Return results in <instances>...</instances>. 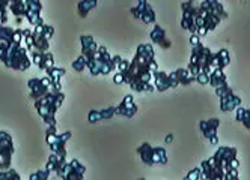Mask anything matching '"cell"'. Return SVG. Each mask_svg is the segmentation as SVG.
<instances>
[{"instance_id":"cell-1","label":"cell","mask_w":250,"mask_h":180,"mask_svg":"<svg viewBox=\"0 0 250 180\" xmlns=\"http://www.w3.org/2000/svg\"><path fill=\"white\" fill-rule=\"evenodd\" d=\"M181 27L191 35L205 36L228 18V12L219 0H204L199 3L196 0H188L181 5Z\"/></svg>"},{"instance_id":"cell-2","label":"cell","mask_w":250,"mask_h":180,"mask_svg":"<svg viewBox=\"0 0 250 180\" xmlns=\"http://www.w3.org/2000/svg\"><path fill=\"white\" fill-rule=\"evenodd\" d=\"M158 71L155 53L151 44H140L136 50L133 60L124 72V83L134 92H154V75Z\"/></svg>"},{"instance_id":"cell-3","label":"cell","mask_w":250,"mask_h":180,"mask_svg":"<svg viewBox=\"0 0 250 180\" xmlns=\"http://www.w3.org/2000/svg\"><path fill=\"white\" fill-rule=\"evenodd\" d=\"M238 168L237 149L222 146L209 159L201 164V179L204 180H228L229 171Z\"/></svg>"},{"instance_id":"cell-4","label":"cell","mask_w":250,"mask_h":180,"mask_svg":"<svg viewBox=\"0 0 250 180\" xmlns=\"http://www.w3.org/2000/svg\"><path fill=\"white\" fill-rule=\"evenodd\" d=\"M0 62L9 69L21 71V72L27 71L33 63L27 47H23V44H6V42H0Z\"/></svg>"},{"instance_id":"cell-5","label":"cell","mask_w":250,"mask_h":180,"mask_svg":"<svg viewBox=\"0 0 250 180\" xmlns=\"http://www.w3.org/2000/svg\"><path fill=\"white\" fill-rule=\"evenodd\" d=\"M65 101V93L61 89H53L44 96L35 101V108L47 126H56V113Z\"/></svg>"},{"instance_id":"cell-6","label":"cell","mask_w":250,"mask_h":180,"mask_svg":"<svg viewBox=\"0 0 250 180\" xmlns=\"http://www.w3.org/2000/svg\"><path fill=\"white\" fill-rule=\"evenodd\" d=\"M121 60H122L121 56H112V54L105 50V47L100 45L98 50L86 60V68L94 77L109 75L113 69L118 68Z\"/></svg>"},{"instance_id":"cell-7","label":"cell","mask_w":250,"mask_h":180,"mask_svg":"<svg viewBox=\"0 0 250 180\" xmlns=\"http://www.w3.org/2000/svg\"><path fill=\"white\" fill-rule=\"evenodd\" d=\"M212 59H214V53L208 47L202 44L194 45L188 62V71L194 75V78H198L199 75L209 77L211 72L214 71Z\"/></svg>"},{"instance_id":"cell-8","label":"cell","mask_w":250,"mask_h":180,"mask_svg":"<svg viewBox=\"0 0 250 180\" xmlns=\"http://www.w3.org/2000/svg\"><path fill=\"white\" fill-rule=\"evenodd\" d=\"M55 35V29L51 26L45 24L44 21L40 23L38 26H35L27 39H26V47L29 50V53H35V51H48L50 48V39L51 36Z\"/></svg>"},{"instance_id":"cell-9","label":"cell","mask_w":250,"mask_h":180,"mask_svg":"<svg viewBox=\"0 0 250 180\" xmlns=\"http://www.w3.org/2000/svg\"><path fill=\"white\" fill-rule=\"evenodd\" d=\"M73 137V132L66 131L63 134H58L56 126H47L45 131V140L51 149V153L65 159L66 158V141Z\"/></svg>"},{"instance_id":"cell-10","label":"cell","mask_w":250,"mask_h":180,"mask_svg":"<svg viewBox=\"0 0 250 180\" xmlns=\"http://www.w3.org/2000/svg\"><path fill=\"white\" fill-rule=\"evenodd\" d=\"M137 155L146 165L167 164V153L163 147H154L149 143H142L137 147Z\"/></svg>"},{"instance_id":"cell-11","label":"cell","mask_w":250,"mask_h":180,"mask_svg":"<svg viewBox=\"0 0 250 180\" xmlns=\"http://www.w3.org/2000/svg\"><path fill=\"white\" fill-rule=\"evenodd\" d=\"M27 89H29V96L37 101L38 98L44 96L45 93H48L53 89H59L56 87V84L51 81V78L48 75L42 77V78H30L27 81ZM62 90V89H61Z\"/></svg>"},{"instance_id":"cell-12","label":"cell","mask_w":250,"mask_h":180,"mask_svg":"<svg viewBox=\"0 0 250 180\" xmlns=\"http://www.w3.org/2000/svg\"><path fill=\"white\" fill-rule=\"evenodd\" d=\"M14 152L15 149L12 137L5 131H0V170L11 168Z\"/></svg>"},{"instance_id":"cell-13","label":"cell","mask_w":250,"mask_h":180,"mask_svg":"<svg viewBox=\"0 0 250 180\" xmlns=\"http://www.w3.org/2000/svg\"><path fill=\"white\" fill-rule=\"evenodd\" d=\"M29 29H11L6 24L0 23V42L6 44H26L29 36Z\"/></svg>"},{"instance_id":"cell-14","label":"cell","mask_w":250,"mask_h":180,"mask_svg":"<svg viewBox=\"0 0 250 180\" xmlns=\"http://www.w3.org/2000/svg\"><path fill=\"white\" fill-rule=\"evenodd\" d=\"M154 86L158 92H166V90L175 89L180 86V81H178L176 72H165V71H157L154 75Z\"/></svg>"},{"instance_id":"cell-15","label":"cell","mask_w":250,"mask_h":180,"mask_svg":"<svg viewBox=\"0 0 250 180\" xmlns=\"http://www.w3.org/2000/svg\"><path fill=\"white\" fill-rule=\"evenodd\" d=\"M130 12L134 18L144 21L145 24H155L157 17H155L152 6L148 3V0H137V5L131 8Z\"/></svg>"},{"instance_id":"cell-16","label":"cell","mask_w":250,"mask_h":180,"mask_svg":"<svg viewBox=\"0 0 250 180\" xmlns=\"http://www.w3.org/2000/svg\"><path fill=\"white\" fill-rule=\"evenodd\" d=\"M219 126H220V120L219 119H208V120H202L199 123V129L202 132V135L211 143V144H217L219 143Z\"/></svg>"},{"instance_id":"cell-17","label":"cell","mask_w":250,"mask_h":180,"mask_svg":"<svg viewBox=\"0 0 250 180\" xmlns=\"http://www.w3.org/2000/svg\"><path fill=\"white\" fill-rule=\"evenodd\" d=\"M41 11H42L41 0H26V20L32 27L42 23Z\"/></svg>"},{"instance_id":"cell-18","label":"cell","mask_w":250,"mask_h":180,"mask_svg":"<svg viewBox=\"0 0 250 180\" xmlns=\"http://www.w3.org/2000/svg\"><path fill=\"white\" fill-rule=\"evenodd\" d=\"M84 173H86V167L82 164L80 161L73 159V161L66 164L61 179H65V180H83Z\"/></svg>"},{"instance_id":"cell-19","label":"cell","mask_w":250,"mask_h":180,"mask_svg":"<svg viewBox=\"0 0 250 180\" xmlns=\"http://www.w3.org/2000/svg\"><path fill=\"white\" fill-rule=\"evenodd\" d=\"M30 57L35 66H38L42 71H47L55 66V57L50 51H35L30 53Z\"/></svg>"},{"instance_id":"cell-20","label":"cell","mask_w":250,"mask_h":180,"mask_svg":"<svg viewBox=\"0 0 250 180\" xmlns=\"http://www.w3.org/2000/svg\"><path fill=\"white\" fill-rule=\"evenodd\" d=\"M149 39H151L152 44L158 45L160 48H163V50H169L172 47V41L167 38L166 30L162 26H158V24H155L154 29L149 32Z\"/></svg>"},{"instance_id":"cell-21","label":"cell","mask_w":250,"mask_h":180,"mask_svg":"<svg viewBox=\"0 0 250 180\" xmlns=\"http://www.w3.org/2000/svg\"><path fill=\"white\" fill-rule=\"evenodd\" d=\"M219 98H220V110L223 113H232L241 105V99L234 93V90H230V92H228Z\"/></svg>"},{"instance_id":"cell-22","label":"cell","mask_w":250,"mask_h":180,"mask_svg":"<svg viewBox=\"0 0 250 180\" xmlns=\"http://www.w3.org/2000/svg\"><path fill=\"white\" fill-rule=\"evenodd\" d=\"M137 113V104L134 102V98L131 95H127L122 102L116 107V114H121L124 117H133Z\"/></svg>"},{"instance_id":"cell-23","label":"cell","mask_w":250,"mask_h":180,"mask_svg":"<svg viewBox=\"0 0 250 180\" xmlns=\"http://www.w3.org/2000/svg\"><path fill=\"white\" fill-rule=\"evenodd\" d=\"M66 158L62 159L59 156H56L55 153H51L48 161H47V165H45V170L50 173V174H56L58 177H62V173L66 167Z\"/></svg>"},{"instance_id":"cell-24","label":"cell","mask_w":250,"mask_h":180,"mask_svg":"<svg viewBox=\"0 0 250 180\" xmlns=\"http://www.w3.org/2000/svg\"><path fill=\"white\" fill-rule=\"evenodd\" d=\"M80 44H82V56L87 60L92 54L98 50V44L94 41L91 35H82L80 36Z\"/></svg>"},{"instance_id":"cell-25","label":"cell","mask_w":250,"mask_h":180,"mask_svg":"<svg viewBox=\"0 0 250 180\" xmlns=\"http://www.w3.org/2000/svg\"><path fill=\"white\" fill-rule=\"evenodd\" d=\"M9 11L15 17V23L20 24L23 18H26V0H11Z\"/></svg>"},{"instance_id":"cell-26","label":"cell","mask_w":250,"mask_h":180,"mask_svg":"<svg viewBox=\"0 0 250 180\" xmlns=\"http://www.w3.org/2000/svg\"><path fill=\"white\" fill-rule=\"evenodd\" d=\"M230 62L229 57V51L228 50H220L219 53H214V59H212V66L214 69H225Z\"/></svg>"},{"instance_id":"cell-27","label":"cell","mask_w":250,"mask_h":180,"mask_svg":"<svg viewBox=\"0 0 250 180\" xmlns=\"http://www.w3.org/2000/svg\"><path fill=\"white\" fill-rule=\"evenodd\" d=\"M175 72H176L178 81H180V86H190V84L196 83V78L188 71V68H180V69H176Z\"/></svg>"},{"instance_id":"cell-28","label":"cell","mask_w":250,"mask_h":180,"mask_svg":"<svg viewBox=\"0 0 250 180\" xmlns=\"http://www.w3.org/2000/svg\"><path fill=\"white\" fill-rule=\"evenodd\" d=\"M98 2H100V0H80V2L77 3V14H79V17L80 18H86L87 14L97 6Z\"/></svg>"},{"instance_id":"cell-29","label":"cell","mask_w":250,"mask_h":180,"mask_svg":"<svg viewBox=\"0 0 250 180\" xmlns=\"http://www.w3.org/2000/svg\"><path fill=\"white\" fill-rule=\"evenodd\" d=\"M45 74L51 78V81L56 84V87H59V89H62V86H61V80H62V77L66 74V71L63 69V68H56V66H53V68H50V69H47L45 71Z\"/></svg>"},{"instance_id":"cell-30","label":"cell","mask_w":250,"mask_h":180,"mask_svg":"<svg viewBox=\"0 0 250 180\" xmlns=\"http://www.w3.org/2000/svg\"><path fill=\"white\" fill-rule=\"evenodd\" d=\"M228 80H226V75H225V72H223V69H214L212 72H211V75H209V86L212 87V89H216V87H219V86H222L223 83H226Z\"/></svg>"},{"instance_id":"cell-31","label":"cell","mask_w":250,"mask_h":180,"mask_svg":"<svg viewBox=\"0 0 250 180\" xmlns=\"http://www.w3.org/2000/svg\"><path fill=\"white\" fill-rule=\"evenodd\" d=\"M235 120L238 123H241L246 129H250V110L238 107L237 110H235Z\"/></svg>"},{"instance_id":"cell-32","label":"cell","mask_w":250,"mask_h":180,"mask_svg":"<svg viewBox=\"0 0 250 180\" xmlns=\"http://www.w3.org/2000/svg\"><path fill=\"white\" fill-rule=\"evenodd\" d=\"M11 0H0V23L6 24L8 21V11H9Z\"/></svg>"},{"instance_id":"cell-33","label":"cell","mask_w":250,"mask_h":180,"mask_svg":"<svg viewBox=\"0 0 250 180\" xmlns=\"http://www.w3.org/2000/svg\"><path fill=\"white\" fill-rule=\"evenodd\" d=\"M20 179H21L20 174L11 168L0 171V180H20Z\"/></svg>"},{"instance_id":"cell-34","label":"cell","mask_w":250,"mask_h":180,"mask_svg":"<svg viewBox=\"0 0 250 180\" xmlns=\"http://www.w3.org/2000/svg\"><path fill=\"white\" fill-rule=\"evenodd\" d=\"M100 114H101V120H109L116 114V107H107L100 111Z\"/></svg>"},{"instance_id":"cell-35","label":"cell","mask_w":250,"mask_h":180,"mask_svg":"<svg viewBox=\"0 0 250 180\" xmlns=\"http://www.w3.org/2000/svg\"><path fill=\"white\" fill-rule=\"evenodd\" d=\"M50 176H51V174H50L47 170H40V171H37L35 174H32L29 179H30V180H48Z\"/></svg>"},{"instance_id":"cell-36","label":"cell","mask_w":250,"mask_h":180,"mask_svg":"<svg viewBox=\"0 0 250 180\" xmlns=\"http://www.w3.org/2000/svg\"><path fill=\"white\" fill-rule=\"evenodd\" d=\"M73 68H74L77 72H83V71L86 69V59L82 56V54H80V56L77 57V60H74V63H73Z\"/></svg>"},{"instance_id":"cell-37","label":"cell","mask_w":250,"mask_h":180,"mask_svg":"<svg viewBox=\"0 0 250 180\" xmlns=\"http://www.w3.org/2000/svg\"><path fill=\"white\" fill-rule=\"evenodd\" d=\"M100 120H101L100 111H97V110H91V111H89V114H87V122L89 123H97Z\"/></svg>"},{"instance_id":"cell-38","label":"cell","mask_w":250,"mask_h":180,"mask_svg":"<svg viewBox=\"0 0 250 180\" xmlns=\"http://www.w3.org/2000/svg\"><path fill=\"white\" fill-rule=\"evenodd\" d=\"M201 174H202V171H201V167H199V168H194L193 171H190L186 176V179L187 180H201Z\"/></svg>"},{"instance_id":"cell-39","label":"cell","mask_w":250,"mask_h":180,"mask_svg":"<svg viewBox=\"0 0 250 180\" xmlns=\"http://www.w3.org/2000/svg\"><path fill=\"white\" fill-rule=\"evenodd\" d=\"M113 83L115 84H122L124 83V74L119 71H116V74L113 75Z\"/></svg>"},{"instance_id":"cell-40","label":"cell","mask_w":250,"mask_h":180,"mask_svg":"<svg viewBox=\"0 0 250 180\" xmlns=\"http://www.w3.org/2000/svg\"><path fill=\"white\" fill-rule=\"evenodd\" d=\"M190 44H191L193 47H194V45H198V44H201V36H199V35H191Z\"/></svg>"},{"instance_id":"cell-41","label":"cell","mask_w":250,"mask_h":180,"mask_svg":"<svg viewBox=\"0 0 250 180\" xmlns=\"http://www.w3.org/2000/svg\"><path fill=\"white\" fill-rule=\"evenodd\" d=\"M172 140H173V135H167L166 137V143H172Z\"/></svg>"}]
</instances>
